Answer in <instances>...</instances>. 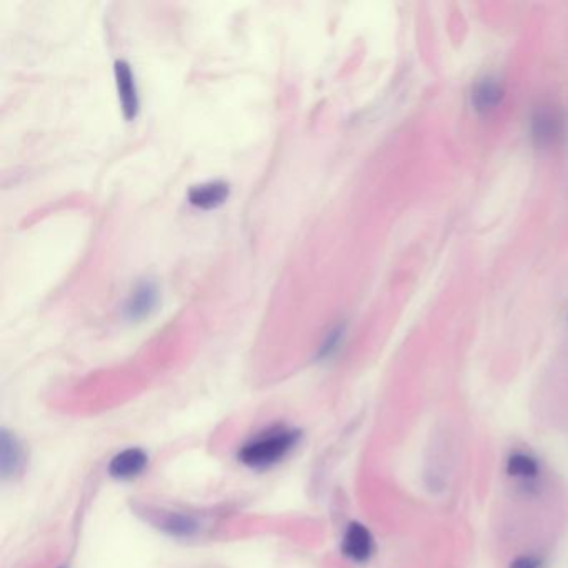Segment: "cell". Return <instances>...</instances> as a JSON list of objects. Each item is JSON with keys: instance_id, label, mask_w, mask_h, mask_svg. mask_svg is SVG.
<instances>
[{"instance_id": "6da1fadb", "label": "cell", "mask_w": 568, "mask_h": 568, "mask_svg": "<svg viewBox=\"0 0 568 568\" xmlns=\"http://www.w3.org/2000/svg\"><path fill=\"white\" fill-rule=\"evenodd\" d=\"M299 442V430L276 425L245 442L239 450V460L249 469L267 471L285 459Z\"/></svg>"}, {"instance_id": "7a4b0ae2", "label": "cell", "mask_w": 568, "mask_h": 568, "mask_svg": "<svg viewBox=\"0 0 568 568\" xmlns=\"http://www.w3.org/2000/svg\"><path fill=\"white\" fill-rule=\"evenodd\" d=\"M114 75H115V87H117L123 117L127 121H133L137 119L140 110V98H139V90H137L132 69L127 62L117 61L114 67Z\"/></svg>"}, {"instance_id": "3957f363", "label": "cell", "mask_w": 568, "mask_h": 568, "mask_svg": "<svg viewBox=\"0 0 568 568\" xmlns=\"http://www.w3.org/2000/svg\"><path fill=\"white\" fill-rule=\"evenodd\" d=\"M342 552L347 558H351L352 562H367L374 554V537L370 530L359 521H352L343 533Z\"/></svg>"}, {"instance_id": "277c9868", "label": "cell", "mask_w": 568, "mask_h": 568, "mask_svg": "<svg viewBox=\"0 0 568 568\" xmlns=\"http://www.w3.org/2000/svg\"><path fill=\"white\" fill-rule=\"evenodd\" d=\"M148 457L140 448H125L110 460L109 473L117 480H132L146 471Z\"/></svg>"}, {"instance_id": "5b68a950", "label": "cell", "mask_w": 568, "mask_h": 568, "mask_svg": "<svg viewBox=\"0 0 568 568\" xmlns=\"http://www.w3.org/2000/svg\"><path fill=\"white\" fill-rule=\"evenodd\" d=\"M158 289L154 282H142L133 289L125 302V317L129 320H142L157 309Z\"/></svg>"}, {"instance_id": "8992f818", "label": "cell", "mask_w": 568, "mask_h": 568, "mask_svg": "<svg viewBox=\"0 0 568 568\" xmlns=\"http://www.w3.org/2000/svg\"><path fill=\"white\" fill-rule=\"evenodd\" d=\"M229 195V183L220 181L206 182L191 189L189 202L200 210H214L224 206Z\"/></svg>"}, {"instance_id": "52a82bcc", "label": "cell", "mask_w": 568, "mask_h": 568, "mask_svg": "<svg viewBox=\"0 0 568 568\" xmlns=\"http://www.w3.org/2000/svg\"><path fill=\"white\" fill-rule=\"evenodd\" d=\"M562 133V121L555 110L542 106L532 117V135L538 146H550Z\"/></svg>"}, {"instance_id": "ba28073f", "label": "cell", "mask_w": 568, "mask_h": 568, "mask_svg": "<svg viewBox=\"0 0 568 568\" xmlns=\"http://www.w3.org/2000/svg\"><path fill=\"white\" fill-rule=\"evenodd\" d=\"M24 467V452L15 437L7 430L0 436V469L4 477H13Z\"/></svg>"}, {"instance_id": "9c48e42d", "label": "cell", "mask_w": 568, "mask_h": 568, "mask_svg": "<svg viewBox=\"0 0 568 568\" xmlns=\"http://www.w3.org/2000/svg\"><path fill=\"white\" fill-rule=\"evenodd\" d=\"M502 96H504V90H502L500 84L492 79H487L475 87V90L471 94V104H473L475 110L487 114V112L496 109L502 100Z\"/></svg>"}, {"instance_id": "30bf717a", "label": "cell", "mask_w": 568, "mask_h": 568, "mask_svg": "<svg viewBox=\"0 0 568 568\" xmlns=\"http://www.w3.org/2000/svg\"><path fill=\"white\" fill-rule=\"evenodd\" d=\"M507 471L510 477L521 480H533L538 475V463L532 455L517 452L507 460Z\"/></svg>"}, {"instance_id": "8fae6325", "label": "cell", "mask_w": 568, "mask_h": 568, "mask_svg": "<svg viewBox=\"0 0 568 568\" xmlns=\"http://www.w3.org/2000/svg\"><path fill=\"white\" fill-rule=\"evenodd\" d=\"M160 529L172 535V537H192L199 530V523L195 519L182 513H169L164 521L160 523Z\"/></svg>"}, {"instance_id": "7c38bea8", "label": "cell", "mask_w": 568, "mask_h": 568, "mask_svg": "<svg viewBox=\"0 0 568 568\" xmlns=\"http://www.w3.org/2000/svg\"><path fill=\"white\" fill-rule=\"evenodd\" d=\"M510 568H542V560L538 556L533 555L517 556L510 564Z\"/></svg>"}, {"instance_id": "4fadbf2b", "label": "cell", "mask_w": 568, "mask_h": 568, "mask_svg": "<svg viewBox=\"0 0 568 568\" xmlns=\"http://www.w3.org/2000/svg\"><path fill=\"white\" fill-rule=\"evenodd\" d=\"M342 334H343L342 328H335V330L328 335V339L326 340V343H324V347H322V355H330L332 352L339 347Z\"/></svg>"}]
</instances>
